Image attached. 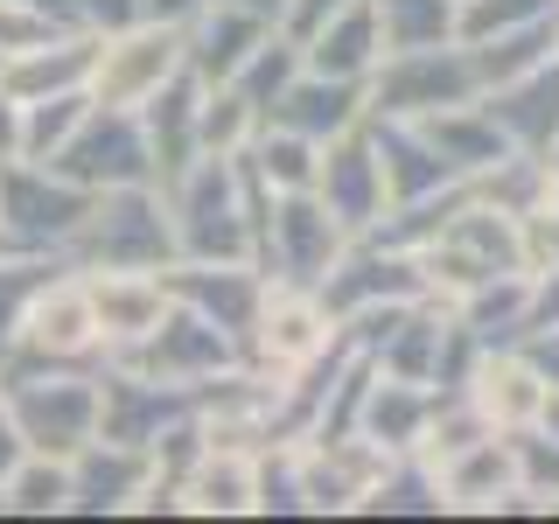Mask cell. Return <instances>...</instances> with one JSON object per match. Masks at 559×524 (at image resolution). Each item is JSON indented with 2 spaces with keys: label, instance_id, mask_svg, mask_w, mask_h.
<instances>
[{
  "label": "cell",
  "instance_id": "52a82bcc",
  "mask_svg": "<svg viewBox=\"0 0 559 524\" xmlns=\"http://www.w3.org/2000/svg\"><path fill=\"white\" fill-rule=\"evenodd\" d=\"M84 287H92L105 349H140L154 329H162V314L175 308L162 266H92V273H84Z\"/></svg>",
  "mask_w": 559,
  "mask_h": 524
},
{
  "label": "cell",
  "instance_id": "5b68a950",
  "mask_svg": "<svg viewBox=\"0 0 559 524\" xmlns=\"http://www.w3.org/2000/svg\"><path fill=\"white\" fill-rule=\"evenodd\" d=\"M14 433L28 454H78L84 441H98V378H28V384H0Z\"/></svg>",
  "mask_w": 559,
  "mask_h": 524
},
{
  "label": "cell",
  "instance_id": "8fae6325",
  "mask_svg": "<svg viewBox=\"0 0 559 524\" xmlns=\"http://www.w3.org/2000/svg\"><path fill=\"white\" fill-rule=\"evenodd\" d=\"M273 127H294V133H308V140H336L349 133L364 119V92H357V78H314V70H294V84L273 98Z\"/></svg>",
  "mask_w": 559,
  "mask_h": 524
},
{
  "label": "cell",
  "instance_id": "9c48e42d",
  "mask_svg": "<svg viewBox=\"0 0 559 524\" xmlns=\"http://www.w3.org/2000/svg\"><path fill=\"white\" fill-rule=\"evenodd\" d=\"M462 398L483 413L489 433H532L538 398H546V378H538V364L524 357V349H497V357H476Z\"/></svg>",
  "mask_w": 559,
  "mask_h": 524
},
{
  "label": "cell",
  "instance_id": "7a4b0ae2",
  "mask_svg": "<svg viewBox=\"0 0 559 524\" xmlns=\"http://www.w3.org/2000/svg\"><path fill=\"white\" fill-rule=\"evenodd\" d=\"M70 252H84L92 266H162L175 252V224H168V196L147 182L127 189H98L84 210Z\"/></svg>",
  "mask_w": 559,
  "mask_h": 524
},
{
  "label": "cell",
  "instance_id": "6da1fadb",
  "mask_svg": "<svg viewBox=\"0 0 559 524\" xmlns=\"http://www.w3.org/2000/svg\"><path fill=\"white\" fill-rule=\"evenodd\" d=\"M175 78H189L182 70V28H168V22H119V28H98L84 92H92V105L140 112V105L162 98Z\"/></svg>",
  "mask_w": 559,
  "mask_h": 524
},
{
  "label": "cell",
  "instance_id": "7c38bea8",
  "mask_svg": "<svg viewBox=\"0 0 559 524\" xmlns=\"http://www.w3.org/2000/svg\"><path fill=\"white\" fill-rule=\"evenodd\" d=\"M0 511H70V454H22L0 476Z\"/></svg>",
  "mask_w": 559,
  "mask_h": 524
},
{
  "label": "cell",
  "instance_id": "8992f818",
  "mask_svg": "<svg viewBox=\"0 0 559 524\" xmlns=\"http://www.w3.org/2000/svg\"><path fill=\"white\" fill-rule=\"evenodd\" d=\"M14 343H22L35 364H78V357H92V349H105L84 273H63V279L49 273L22 301V314H14Z\"/></svg>",
  "mask_w": 559,
  "mask_h": 524
},
{
  "label": "cell",
  "instance_id": "277c9868",
  "mask_svg": "<svg viewBox=\"0 0 559 524\" xmlns=\"http://www.w3.org/2000/svg\"><path fill=\"white\" fill-rule=\"evenodd\" d=\"M92 210V189H78L70 175L43 162H0V238L14 245H70Z\"/></svg>",
  "mask_w": 559,
  "mask_h": 524
},
{
  "label": "cell",
  "instance_id": "3957f363",
  "mask_svg": "<svg viewBox=\"0 0 559 524\" xmlns=\"http://www.w3.org/2000/svg\"><path fill=\"white\" fill-rule=\"evenodd\" d=\"M252 349L273 378H308L314 364L336 349V314L314 287H294V279H266L259 294V314H252Z\"/></svg>",
  "mask_w": 559,
  "mask_h": 524
},
{
  "label": "cell",
  "instance_id": "4fadbf2b",
  "mask_svg": "<svg viewBox=\"0 0 559 524\" xmlns=\"http://www.w3.org/2000/svg\"><path fill=\"white\" fill-rule=\"evenodd\" d=\"M532 433L559 448V384H546V398H538V419H532Z\"/></svg>",
  "mask_w": 559,
  "mask_h": 524
},
{
  "label": "cell",
  "instance_id": "30bf717a",
  "mask_svg": "<svg viewBox=\"0 0 559 524\" xmlns=\"http://www.w3.org/2000/svg\"><path fill=\"white\" fill-rule=\"evenodd\" d=\"M378 63H384L378 0H343L314 35H301V70H314V78H371Z\"/></svg>",
  "mask_w": 559,
  "mask_h": 524
},
{
  "label": "cell",
  "instance_id": "ba28073f",
  "mask_svg": "<svg viewBox=\"0 0 559 524\" xmlns=\"http://www.w3.org/2000/svg\"><path fill=\"white\" fill-rule=\"evenodd\" d=\"M314 196L322 210L343 224V231H371V224L392 210V189H384V168H378V147L357 140V127L336 133L322 147V168H314Z\"/></svg>",
  "mask_w": 559,
  "mask_h": 524
}]
</instances>
